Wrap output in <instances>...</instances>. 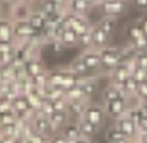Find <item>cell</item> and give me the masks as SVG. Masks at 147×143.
I'll use <instances>...</instances> for the list:
<instances>
[{"instance_id":"6da1fadb","label":"cell","mask_w":147,"mask_h":143,"mask_svg":"<svg viewBox=\"0 0 147 143\" xmlns=\"http://www.w3.org/2000/svg\"><path fill=\"white\" fill-rule=\"evenodd\" d=\"M99 56H101V73H110L121 63V48L108 44L99 49Z\"/></svg>"},{"instance_id":"7a4b0ae2","label":"cell","mask_w":147,"mask_h":143,"mask_svg":"<svg viewBox=\"0 0 147 143\" xmlns=\"http://www.w3.org/2000/svg\"><path fill=\"white\" fill-rule=\"evenodd\" d=\"M82 118H84V119H87L89 123L96 124L99 130L106 124V119H108L103 102H92V101L87 104V107H86V111H84V116H82Z\"/></svg>"},{"instance_id":"3957f363","label":"cell","mask_w":147,"mask_h":143,"mask_svg":"<svg viewBox=\"0 0 147 143\" xmlns=\"http://www.w3.org/2000/svg\"><path fill=\"white\" fill-rule=\"evenodd\" d=\"M103 106H105L108 119L115 121V119H118V118H121V116L127 114V111L130 107V101H128L127 96H121V97H116V99H113L110 102H105Z\"/></svg>"},{"instance_id":"277c9868","label":"cell","mask_w":147,"mask_h":143,"mask_svg":"<svg viewBox=\"0 0 147 143\" xmlns=\"http://www.w3.org/2000/svg\"><path fill=\"white\" fill-rule=\"evenodd\" d=\"M98 7L101 9V15L118 19L127 9V0H105Z\"/></svg>"},{"instance_id":"5b68a950","label":"cell","mask_w":147,"mask_h":143,"mask_svg":"<svg viewBox=\"0 0 147 143\" xmlns=\"http://www.w3.org/2000/svg\"><path fill=\"white\" fill-rule=\"evenodd\" d=\"M79 55L84 60L86 67L89 68L91 73H101V56H99V49L87 48V49H80Z\"/></svg>"},{"instance_id":"8992f818","label":"cell","mask_w":147,"mask_h":143,"mask_svg":"<svg viewBox=\"0 0 147 143\" xmlns=\"http://www.w3.org/2000/svg\"><path fill=\"white\" fill-rule=\"evenodd\" d=\"M65 21H67L69 27L74 29L77 34H80V33H84V31H87V29L92 27V22H91V19H89L87 15H77V14L69 12V10H67V17H65Z\"/></svg>"},{"instance_id":"52a82bcc","label":"cell","mask_w":147,"mask_h":143,"mask_svg":"<svg viewBox=\"0 0 147 143\" xmlns=\"http://www.w3.org/2000/svg\"><path fill=\"white\" fill-rule=\"evenodd\" d=\"M134 65H135V61H132V63H120L116 68H113V70L108 73V82L116 84V85H121V82L132 75Z\"/></svg>"},{"instance_id":"ba28073f","label":"cell","mask_w":147,"mask_h":143,"mask_svg":"<svg viewBox=\"0 0 147 143\" xmlns=\"http://www.w3.org/2000/svg\"><path fill=\"white\" fill-rule=\"evenodd\" d=\"M91 101H86V99H74V101H67V116H69V121H79L82 116H84V111Z\"/></svg>"},{"instance_id":"9c48e42d","label":"cell","mask_w":147,"mask_h":143,"mask_svg":"<svg viewBox=\"0 0 147 143\" xmlns=\"http://www.w3.org/2000/svg\"><path fill=\"white\" fill-rule=\"evenodd\" d=\"M113 124L128 138V140H135V136H137V133H139V130H137V126H135V123L125 114V116H121V118H118V119H115L113 121Z\"/></svg>"},{"instance_id":"30bf717a","label":"cell","mask_w":147,"mask_h":143,"mask_svg":"<svg viewBox=\"0 0 147 143\" xmlns=\"http://www.w3.org/2000/svg\"><path fill=\"white\" fill-rule=\"evenodd\" d=\"M31 124H33V130H34L36 133H41V135H45V136H51V135H53V133H51V128H50V119H48L45 114H41V112H34V114H33Z\"/></svg>"},{"instance_id":"8fae6325","label":"cell","mask_w":147,"mask_h":143,"mask_svg":"<svg viewBox=\"0 0 147 143\" xmlns=\"http://www.w3.org/2000/svg\"><path fill=\"white\" fill-rule=\"evenodd\" d=\"M31 3L26 2V0H17L16 3H12V9H10V19L12 21H19V19H28L29 14H31Z\"/></svg>"},{"instance_id":"7c38bea8","label":"cell","mask_w":147,"mask_h":143,"mask_svg":"<svg viewBox=\"0 0 147 143\" xmlns=\"http://www.w3.org/2000/svg\"><path fill=\"white\" fill-rule=\"evenodd\" d=\"M12 27H14V39H28L29 36L34 33V29L31 27V24H29L28 19L14 21Z\"/></svg>"},{"instance_id":"4fadbf2b","label":"cell","mask_w":147,"mask_h":143,"mask_svg":"<svg viewBox=\"0 0 147 143\" xmlns=\"http://www.w3.org/2000/svg\"><path fill=\"white\" fill-rule=\"evenodd\" d=\"M92 5L87 2V0H69L67 2V10L72 12V14H77V15H87L92 12Z\"/></svg>"},{"instance_id":"5bb4252c","label":"cell","mask_w":147,"mask_h":143,"mask_svg":"<svg viewBox=\"0 0 147 143\" xmlns=\"http://www.w3.org/2000/svg\"><path fill=\"white\" fill-rule=\"evenodd\" d=\"M50 119V128H51V133H60V130L69 123V116H67V111H53L51 116H48Z\"/></svg>"},{"instance_id":"9a60e30c","label":"cell","mask_w":147,"mask_h":143,"mask_svg":"<svg viewBox=\"0 0 147 143\" xmlns=\"http://www.w3.org/2000/svg\"><path fill=\"white\" fill-rule=\"evenodd\" d=\"M67 70L70 72V73H74V75H80V77H92V75H89L91 72H89V68L86 67V63H84V60L80 58V55H77L75 58H74L72 61L65 67Z\"/></svg>"},{"instance_id":"2e32d148","label":"cell","mask_w":147,"mask_h":143,"mask_svg":"<svg viewBox=\"0 0 147 143\" xmlns=\"http://www.w3.org/2000/svg\"><path fill=\"white\" fill-rule=\"evenodd\" d=\"M14 21L10 17L0 15V41H14Z\"/></svg>"},{"instance_id":"e0dca14e","label":"cell","mask_w":147,"mask_h":143,"mask_svg":"<svg viewBox=\"0 0 147 143\" xmlns=\"http://www.w3.org/2000/svg\"><path fill=\"white\" fill-rule=\"evenodd\" d=\"M46 70L48 68L43 65V61L39 58H31V60H26L24 61V72H26L28 77H36L39 73H45Z\"/></svg>"},{"instance_id":"ac0fdd59","label":"cell","mask_w":147,"mask_h":143,"mask_svg":"<svg viewBox=\"0 0 147 143\" xmlns=\"http://www.w3.org/2000/svg\"><path fill=\"white\" fill-rule=\"evenodd\" d=\"M121 96H125V94L121 92L120 85H116V84H111V82H108V84L103 87V92H101L103 104H105V102H110V101L116 99V97H121Z\"/></svg>"},{"instance_id":"d6986e66","label":"cell","mask_w":147,"mask_h":143,"mask_svg":"<svg viewBox=\"0 0 147 143\" xmlns=\"http://www.w3.org/2000/svg\"><path fill=\"white\" fill-rule=\"evenodd\" d=\"M110 37L103 29H99L98 26H92V48H96V49H101V48H105V46H108L110 44Z\"/></svg>"},{"instance_id":"ffe728a7","label":"cell","mask_w":147,"mask_h":143,"mask_svg":"<svg viewBox=\"0 0 147 143\" xmlns=\"http://www.w3.org/2000/svg\"><path fill=\"white\" fill-rule=\"evenodd\" d=\"M28 21H29V24H31V27H33L34 31H41V29L46 26V15H45L41 10H38V9H33V10H31Z\"/></svg>"},{"instance_id":"44dd1931","label":"cell","mask_w":147,"mask_h":143,"mask_svg":"<svg viewBox=\"0 0 147 143\" xmlns=\"http://www.w3.org/2000/svg\"><path fill=\"white\" fill-rule=\"evenodd\" d=\"M77 124H79V130H80V136H86V138H94L96 136V133L99 131V128L96 126V124H92V123H89L87 119H84V118H80L79 121H77Z\"/></svg>"},{"instance_id":"7402d4cb","label":"cell","mask_w":147,"mask_h":143,"mask_svg":"<svg viewBox=\"0 0 147 143\" xmlns=\"http://www.w3.org/2000/svg\"><path fill=\"white\" fill-rule=\"evenodd\" d=\"M60 133L67 138V142H74V140H77V138L80 136V130H79L77 121H69V123L60 130Z\"/></svg>"},{"instance_id":"603a6c76","label":"cell","mask_w":147,"mask_h":143,"mask_svg":"<svg viewBox=\"0 0 147 143\" xmlns=\"http://www.w3.org/2000/svg\"><path fill=\"white\" fill-rule=\"evenodd\" d=\"M116 24H118V19H115V17H106V15H101V19L94 24V26H98L99 29H103L105 33L108 36H111L115 33V29H116Z\"/></svg>"},{"instance_id":"cb8c5ba5","label":"cell","mask_w":147,"mask_h":143,"mask_svg":"<svg viewBox=\"0 0 147 143\" xmlns=\"http://www.w3.org/2000/svg\"><path fill=\"white\" fill-rule=\"evenodd\" d=\"M58 39L62 41V44H63V46H65V49H67V48H74V46H77L79 34H77L74 29H70V27H65V29H63V33L60 34Z\"/></svg>"},{"instance_id":"d4e9b609","label":"cell","mask_w":147,"mask_h":143,"mask_svg":"<svg viewBox=\"0 0 147 143\" xmlns=\"http://www.w3.org/2000/svg\"><path fill=\"white\" fill-rule=\"evenodd\" d=\"M105 138H106V142L108 143H123V142H128V138L115 126V124H111L110 128L106 130V133H105Z\"/></svg>"},{"instance_id":"484cf974","label":"cell","mask_w":147,"mask_h":143,"mask_svg":"<svg viewBox=\"0 0 147 143\" xmlns=\"http://www.w3.org/2000/svg\"><path fill=\"white\" fill-rule=\"evenodd\" d=\"M38 10H41L45 15H46V19L51 15V14H55V12H58L60 9H62V5H58V3H55V2H51V0H38Z\"/></svg>"},{"instance_id":"4316f807","label":"cell","mask_w":147,"mask_h":143,"mask_svg":"<svg viewBox=\"0 0 147 143\" xmlns=\"http://www.w3.org/2000/svg\"><path fill=\"white\" fill-rule=\"evenodd\" d=\"M137 80L130 75L128 78H125L123 82H121V85H120V89H121V92L127 96V97H132V96H135V89H137Z\"/></svg>"},{"instance_id":"83f0119b","label":"cell","mask_w":147,"mask_h":143,"mask_svg":"<svg viewBox=\"0 0 147 143\" xmlns=\"http://www.w3.org/2000/svg\"><path fill=\"white\" fill-rule=\"evenodd\" d=\"M92 26H94V24H92ZM77 46H79L80 49H87V48H92V27L79 34V39H77Z\"/></svg>"},{"instance_id":"f1b7e54d","label":"cell","mask_w":147,"mask_h":143,"mask_svg":"<svg viewBox=\"0 0 147 143\" xmlns=\"http://www.w3.org/2000/svg\"><path fill=\"white\" fill-rule=\"evenodd\" d=\"M127 34H128V41H135V39L142 37V36L146 34V33H144V29H142V26H140L139 22H134V24L128 27Z\"/></svg>"},{"instance_id":"f546056e","label":"cell","mask_w":147,"mask_h":143,"mask_svg":"<svg viewBox=\"0 0 147 143\" xmlns=\"http://www.w3.org/2000/svg\"><path fill=\"white\" fill-rule=\"evenodd\" d=\"M132 77H134L137 82H144V80H147V70L142 68V67L134 65V68H132Z\"/></svg>"},{"instance_id":"4dcf8cb0","label":"cell","mask_w":147,"mask_h":143,"mask_svg":"<svg viewBox=\"0 0 147 143\" xmlns=\"http://www.w3.org/2000/svg\"><path fill=\"white\" fill-rule=\"evenodd\" d=\"M135 65L137 67H142L147 70V49H142V51H137L135 53Z\"/></svg>"},{"instance_id":"1f68e13d","label":"cell","mask_w":147,"mask_h":143,"mask_svg":"<svg viewBox=\"0 0 147 143\" xmlns=\"http://www.w3.org/2000/svg\"><path fill=\"white\" fill-rule=\"evenodd\" d=\"M135 97L140 101V99H146L147 97V80L144 82H139L137 84V89H135Z\"/></svg>"},{"instance_id":"d6a6232c","label":"cell","mask_w":147,"mask_h":143,"mask_svg":"<svg viewBox=\"0 0 147 143\" xmlns=\"http://www.w3.org/2000/svg\"><path fill=\"white\" fill-rule=\"evenodd\" d=\"M28 140V143H46L48 142V136H45V135H41V133H33L31 136H28L26 138Z\"/></svg>"},{"instance_id":"836d02e7","label":"cell","mask_w":147,"mask_h":143,"mask_svg":"<svg viewBox=\"0 0 147 143\" xmlns=\"http://www.w3.org/2000/svg\"><path fill=\"white\" fill-rule=\"evenodd\" d=\"M48 46L51 48V51H53V53H62V51H65V46L62 44V41H60V39H53V41H50V43H48Z\"/></svg>"},{"instance_id":"e575fe53","label":"cell","mask_w":147,"mask_h":143,"mask_svg":"<svg viewBox=\"0 0 147 143\" xmlns=\"http://www.w3.org/2000/svg\"><path fill=\"white\" fill-rule=\"evenodd\" d=\"M46 143H70V142H67V138L62 133H55V135L48 136V142Z\"/></svg>"},{"instance_id":"d590c367","label":"cell","mask_w":147,"mask_h":143,"mask_svg":"<svg viewBox=\"0 0 147 143\" xmlns=\"http://www.w3.org/2000/svg\"><path fill=\"white\" fill-rule=\"evenodd\" d=\"M12 60H14V51L0 53V65H7V63H12Z\"/></svg>"},{"instance_id":"8d00e7d4","label":"cell","mask_w":147,"mask_h":143,"mask_svg":"<svg viewBox=\"0 0 147 143\" xmlns=\"http://www.w3.org/2000/svg\"><path fill=\"white\" fill-rule=\"evenodd\" d=\"M14 51V41H0V53Z\"/></svg>"},{"instance_id":"74e56055","label":"cell","mask_w":147,"mask_h":143,"mask_svg":"<svg viewBox=\"0 0 147 143\" xmlns=\"http://www.w3.org/2000/svg\"><path fill=\"white\" fill-rule=\"evenodd\" d=\"M9 111H14V109H12V104H10V101H7V99H0V114H5V112H9Z\"/></svg>"},{"instance_id":"f35d334b","label":"cell","mask_w":147,"mask_h":143,"mask_svg":"<svg viewBox=\"0 0 147 143\" xmlns=\"http://www.w3.org/2000/svg\"><path fill=\"white\" fill-rule=\"evenodd\" d=\"M137 130H139V133H146V131H147V114L142 116L140 123L137 124ZM139 133H137V135H139Z\"/></svg>"},{"instance_id":"ab89813d","label":"cell","mask_w":147,"mask_h":143,"mask_svg":"<svg viewBox=\"0 0 147 143\" xmlns=\"http://www.w3.org/2000/svg\"><path fill=\"white\" fill-rule=\"evenodd\" d=\"M132 3L137 9H147V0H132Z\"/></svg>"},{"instance_id":"60d3db41","label":"cell","mask_w":147,"mask_h":143,"mask_svg":"<svg viewBox=\"0 0 147 143\" xmlns=\"http://www.w3.org/2000/svg\"><path fill=\"white\" fill-rule=\"evenodd\" d=\"M137 106H139V109H140L144 114H147V97H146V99H140Z\"/></svg>"},{"instance_id":"b9f144b4","label":"cell","mask_w":147,"mask_h":143,"mask_svg":"<svg viewBox=\"0 0 147 143\" xmlns=\"http://www.w3.org/2000/svg\"><path fill=\"white\" fill-rule=\"evenodd\" d=\"M92 140L91 138H86V136H79L77 140H74V142H70V143H91Z\"/></svg>"},{"instance_id":"7bdbcfd3","label":"cell","mask_w":147,"mask_h":143,"mask_svg":"<svg viewBox=\"0 0 147 143\" xmlns=\"http://www.w3.org/2000/svg\"><path fill=\"white\" fill-rule=\"evenodd\" d=\"M51 2H55V3H58V5H62V7H67V2H69V0H51Z\"/></svg>"},{"instance_id":"ee69618b","label":"cell","mask_w":147,"mask_h":143,"mask_svg":"<svg viewBox=\"0 0 147 143\" xmlns=\"http://www.w3.org/2000/svg\"><path fill=\"white\" fill-rule=\"evenodd\" d=\"M132 143H146V142H140V140H132Z\"/></svg>"},{"instance_id":"f6af8a7d","label":"cell","mask_w":147,"mask_h":143,"mask_svg":"<svg viewBox=\"0 0 147 143\" xmlns=\"http://www.w3.org/2000/svg\"><path fill=\"white\" fill-rule=\"evenodd\" d=\"M123 143H132V140H128V142H123Z\"/></svg>"},{"instance_id":"bcb514c9","label":"cell","mask_w":147,"mask_h":143,"mask_svg":"<svg viewBox=\"0 0 147 143\" xmlns=\"http://www.w3.org/2000/svg\"><path fill=\"white\" fill-rule=\"evenodd\" d=\"M91 143H94V142H91Z\"/></svg>"}]
</instances>
